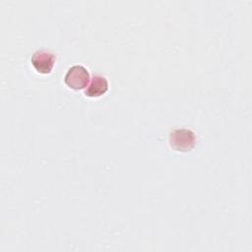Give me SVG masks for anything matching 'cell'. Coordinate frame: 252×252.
Masks as SVG:
<instances>
[{
    "mask_svg": "<svg viewBox=\"0 0 252 252\" xmlns=\"http://www.w3.org/2000/svg\"><path fill=\"white\" fill-rule=\"evenodd\" d=\"M195 144L196 136L190 129H175L169 134V145L175 151L189 152L195 147Z\"/></svg>",
    "mask_w": 252,
    "mask_h": 252,
    "instance_id": "cell-1",
    "label": "cell"
},
{
    "mask_svg": "<svg viewBox=\"0 0 252 252\" xmlns=\"http://www.w3.org/2000/svg\"><path fill=\"white\" fill-rule=\"evenodd\" d=\"M64 82L72 90H82L90 82V73L84 66L74 65L68 69L64 77Z\"/></svg>",
    "mask_w": 252,
    "mask_h": 252,
    "instance_id": "cell-2",
    "label": "cell"
},
{
    "mask_svg": "<svg viewBox=\"0 0 252 252\" xmlns=\"http://www.w3.org/2000/svg\"><path fill=\"white\" fill-rule=\"evenodd\" d=\"M55 60L56 55L46 49L35 51L31 58L32 66L40 74H49L52 71Z\"/></svg>",
    "mask_w": 252,
    "mask_h": 252,
    "instance_id": "cell-3",
    "label": "cell"
},
{
    "mask_svg": "<svg viewBox=\"0 0 252 252\" xmlns=\"http://www.w3.org/2000/svg\"><path fill=\"white\" fill-rule=\"evenodd\" d=\"M108 90V81L104 76L94 75L91 84L85 90V94L90 97H98Z\"/></svg>",
    "mask_w": 252,
    "mask_h": 252,
    "instance_id": "cell-4",
    "label": "cell"
}]
</instances>
